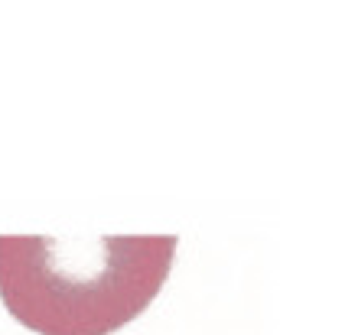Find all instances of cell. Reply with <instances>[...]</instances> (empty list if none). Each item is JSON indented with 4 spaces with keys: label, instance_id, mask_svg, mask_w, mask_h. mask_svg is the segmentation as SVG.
Instances as JSON below:
<instances>
[{
    "label": "cell",
    "instance_id": "6da1fadb",
    "mask_svg": "<svg viewBox=\"0 0 358 335\" xmlns=\"http://www.w3.org/2000/svg\"><path fill=\"white\" fill-rule=\"evenodd\" d=\"M176 234H0V299L36 335H111L160 297Z\"/></svg>",
    "mask_w": 358,
    "mask_h": 335
}]
</instances>
